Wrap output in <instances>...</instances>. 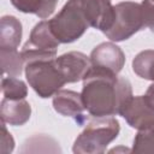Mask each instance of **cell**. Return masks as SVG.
I'll use <instances>...</instances> for the list:
<instances>
[{
	"instance_id": "23",
	"label": "cell",
	"mask_w": 154,
	"mask_h": 154,
	"mask_svg": "<svg viewBox=\"0 0 154 154\" xmlns=\"http://www.w3.org/2000/svg\"><path fill=\"white\" fill-rule=\"evenodd\" d=\"M152 1H154V0H152Z\"/></svg>"
},
{
	"instance_id": "10",
	"label": "cell",
	"mask_w": 154,
	"mask_h": 154,
	"mask_svg": "<svg viewBox=\"0 0 154 154\" xmlns=\"http://www.w3.org/2000/svg\"><path fill=\"white\" fill-rule=\"evenodd\" d=\"M55 61L66 83H73L83 79L91 66L90 58H88L85 54L81 52L65 53L55 58Z\"/></svg>"
},
{
	"instance_id": "16",
	"label": "cell",
	"mask_w": 154,
	"mask_h": 154,
	"mask_svg": "<svg viewBox=\"0 0 154 154\" xmlns=\"http://www.w3.org/2000/svg\"><path fill=\"white\" fill-rule=\"evenodd\" d=\"M1 89H2L4 97H6V99H13V100L25 99V96L28 94V88H26L25 83L23 81L18 79L17 77H11V76L2 77Z\"/></svg>"
},
{
	"instance_id": "14",
	"label": "cell",
	"mask_w": 154,
	"mask_h": 154,
	"mask_svg": "<svg viewBox=\"0 0 154 154\" xmlns=\"http://www.w3.org/2000/svg\"><path fill=\"white\" fill-rule=\"evenodd\" d=\"M11 2L20 12L34 13L46 19L54 12L58 0H11Z\"/></svg>"
},
{
	"instance_id": "22",
	"label": "cell",
	"mask_w": 154,
	"mask_h": 154,
	"mask_svg": "<svg viewBox=\"0 0 154 154\" xmlns=\"http://www.w3.org/2000/svg\"><path fill=\"white\" fill-rule=\"evenodd\" d=\"M119 150H124V152H131L130 149H126V148H113V149H111L109 152H111V153H113V152H116V153H117V152H119Z\"/></svg>"
},
{
	"instance_id": "8",
	"label": "cell",
	"mask_w": 154,
	"mask_h": 154,
	"mask_svg": "<svg viewBox=\"0 0 154 154\" xmlns=\"http://www.w3.org/2000/svg\"><path fill=\"white\" fill-rule=\"evenodd\" d=\"M83 12L89 26L107 31L114 19V6L111 0H81Z\"/></svg>"
},
{
	"instance_id": "2",
	"label": "cell",
	"mask_w": 154,
	"mask_h": 154,
	"mask_svg": "<svg viewBox=\"0 0 154 154\" xmlns=\"http://www.w3.org/2000/svg\"><path fill=\"white\" fill-rule=\"evenodd\" d=\"M119 130V123L114 117H96L76 138L72 150L83 154L103 153L107 146L117 138Z\"/></svg>"
},
{
	"instance_id": "15",
	"label": "cell",
	"mask_w": 154,
	"mask_h": 154,
	"mask_svg": "<svg viewBox=\"0 0 154 154\" xmlns=\"http://www.w3.org/2000/svg\"><path fill=\"white\" fill-rule=\"evenodd\" d=\"M1 57V70L2 75H8L11 77H18L22 73V70L25 65V61L17 49L11 48H0Z\"/></svg>"
},
{
	"instance_id": "17",
	"label": "cell",
	"mask_w": 154,
	"mask_h": 154,
	"mask_svg": "<svg viewBox=\"0 0 154 154\" xmlns=\"http://www.w3.org/2000/svg\"><path fill=\"white\" fill-rule=\"evenodd\" d=\"M131 152L154 154V124L138 130Z\"/></svg>"
},
{
	"instance_id": "3",
	"label": "cell",
	"mask_w": 154,
	"mask_h": 154,
	"mask_svg": "<svg viewBox=\"0 0 154 154\" xmlns=\"http://www.w3.org/2000/svg\"><path fill=\"white\" fill-rule=\"evenodd\" d=\"M49 26L60 43H70L79 38L89 28L81 0H69L60 12L49 20Z\"/></svg>"
},
{
	"instance_id": "6",
	"label": "cell",
	"mask_w": 154,
	"mask_h": 154,
	"mask_svg": "<svg viewBox=\"0 0 154 154\" xmlns=\"http://www.w3.org/2000/svg\"><path fill=\"white\" fill-rule=\"evenodd\" d=\"M59 43L51 30L49 20H42L34 26L20 53L25 64L36 60H49L57 58Z\"/></svg>"
},
{
	"instance_id": "21",
	"label": "cell",
	"mask_w": 154,
	"mask_h": 154,
	"mask_svg": "<svg viewBox=\"0 0 154 154\" xmlns=\"http://www.w3.org/2000/svg\"><path fill=\"white\" fill-rule=\"evenodd\" d=\"M144 97L147 99V101L149 102V105L154 108V82L149 85V88L147 89V93L144 94Z\"/></svg>"
},
{
	"instance_id": "11",
	"label": "cell",
	"mask_w": 154,
	"mask_h": 154,
	"mask_svg": "<svg viewBox=\"0 0 154 154\" xmlns=\"http://www.w3.org/2000/svg\"><path fill=\"white\" fill-rule=\"evenodd\" d=\"M31 114L30 103L25 99H6L4 97L1 101V120L13 125L20 126L25 124Z\"/></svg>"
},
{
	"instance_id": "13",
	"label": "cell",
	"mask_w": 154,
	"mask_h": 154,
	"mask_svg": "<svg viewBox=\"0 0 154 154\" xmlns=\"http://www.w3.org/2000/svg\"><path fill=\"white\" fill-rule=\"evenodd\" d=\"M22 38V24L13 16H4L0 20V48L17 49Z\"/></svg>"
},
{
	"instance_id": "7",
	"label": "cell",
	"mask_w": 154,
	"mask_h": 154,
	"mask_svg": "<svg viewBox=\"0 0 154 154\" xmlns=\"http://www.w3.org/2000/svg\"><path fill=\"white\" fill-rule=\"evenodd\" d=\"M131 128L137 130L154 124V108L149 105L144 95L131 96L120 112Z\"/></svg>"
},
{
	"instance_id": "1",
	"label": "cell",
	"mask_w": 154,
	"mask_h": 154,
	"mask_svg": "<svg viewBox=\"0 0 154 154\" xmlns=\"http://www.w3.org/2000/svg\"><path fill=\"white\" fill-rule=\"evenodd\" d=\"M82 99L85 109L94 117L120 114L132 96L130 82L108 70L90 66L83 78Z\"/></svg>"
},
{
	"instance_id": "12",
	"label": "cell",
	"mask_w": 154,
	"mask_h": 154,
	"mask_svg": "<svg viewBox=\"0 0 154 154\" xmlns=\"http://www.w3.org/2000/svg\"><path fill=\"white\" fill-rule=\"evenodd\" d=\"M53 107L65 117L82 116L85 109L82 95L73 90H58L53 95Z\"/></svg>"
},
{
	"instance_id": "19",
	"label": "cell",
	"mask_w": 154,
	"mask_h": 154,
	"mask_svg": "<svg viewBox=\"0 0 154 154\" xmlns=\"http://www.w3.org/2000/svg\"><path fill=\"white\" fill-rule=\"evenodd\" d=\"M142 16H143V25L149 28L154 32V1L143 0L141 2Z\"/></svg>"
},
{
	"instance_id": "20",
	"label": "cell",
	"mask_w": 154,
	"mask_h": 154,
	"mask_svg": "<svg viewBox=\"0 0 154 154\" xmlns=\"http://www.w3.org/2000/svg\"><path fill=\"white\" fill-rule=\"evenodd\" d=\"M1 146H0V153L1 154H8L14 148V141L11 134L7 131L5 122L1 120Z\"/></svg>"
},
{
	"instance_id": "5",
	"label": "cell",
	"mask_w": 154,
	"mask_h": 154,
	"mask_svg": "<svg viewBox=\"0 0 154 154\" xmlns=\"http://www.w3.org/2000/svg\"><path fill=\"white\" fill-rule=\"evenodd\" d=\"M141 4L134 1L119 2L114 6V19L103 34L112 41H124L143 28Z\"/></svg>"
},
{
	"instance_id": "18",
	"label": "cell",
	"mask_w": 154,
	"mask_h": 154,
	"mask_svg": "<svg viewBox=\"0 0 154 154\" xmlns=\"http://www.w3.org/2000/svg\"><path fill=\"white\" fill-rule=\"evenodd\" d=\"M153 65H154V51L146 49V51L140 52L135 57L132 61V70L141 78L148 79L149 71Z\"/></svg>"
},
{
	"instance_id": "4",
	"label": "cell",
	"mask_w": 154,
	"mask_h": 154,
	"mask_svg": "<svg viewBox=\"0 0 154 154\" xmlns=\"http://www.w3.org/2000/svg\"><path fill=\"white\" fill-rule=\"evenodd\" d=\"M25 76L30 87L43 99L53 96L64 84H66L55 58L26 63Z\"/></svg>"
},
{
	"instance_id": "9",
	"label": "cell",
	"mask_w": 154,
	"mask_h": 154,
	"mask_svg": "<svg viewBox=\"0 0 154 154\" xmlns=\"http://www.w3.org/2000/svg\"><path fill=\"white\" fill-rule=\"evenodd\" d=\"M90 63L93 66L119 73L125 64L123 51L112 42H103L96 46L90 53Z\"/></svg>"
}]
</instances>
